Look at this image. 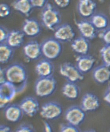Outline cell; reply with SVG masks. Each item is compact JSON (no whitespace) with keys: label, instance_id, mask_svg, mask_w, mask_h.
Listing matches in <instances>:
<instances>
[{"label":"cell","instance_id":"16","mask_svg":"<svg viewBox=\"0 0 110 132\" xmlns=\"http://www.w3.org/2000/svg\"><path fill=\"white\" fill-rule=\"evenodd\" d=\"M96 3L91 0H80L77 4V11L80 16L84 18H91L95 14Z\"/></svg>","mask_w":110,"mask_h":132},{"label":"cell","instance_id":"38","mask_svg":"<svg viewBox=\"0 0 110 132\" xmlns=\"http://www.w3.org/2000/svg\"><path fill=\"white\" fill-rule=\"evenodd\" d=\"M84 132H96L95 130H86V131H84Z\"/></svg>","mask_w":110,"mask_h":132},{"label":"cell","instance_id":"17","mask_svg":"<svg viewBox=\"0 0 110 132\" xmlns=\"http://www.w3.org/2000/svg\"><path fill=\"white\" fill-rule=\"evenodd\" d=\"M4 116L7 120L13 123L20 121L24 115L20 104H9L4 109Z\"/></svg>","mask_w":110,"mask_h":132},{"label":"cell","instance_id":"20","mask_svg":"<svg viewBox=\"0 0 110 132\" xmlns=\"http://www.w3.org/2000/svg\"><path fill=\"white\" fill-rule=\"evenodd\" d=\"M92 77L95 82L100 84H105L110 80V69L103 64L94 69Z\"/></svg>","mask_w":110,"mask_h":132},{"label":"cell","instance_id":"32","mask_svg":"<svg viewBox=\"0 0 110 132\" xmlns=\"http://www.w3.org/2000/svg\"><path fill=\"white\" fill-rule=\"evenodd\" d=\"M10 32L4 27H0V44L5 43Z\"/></svg>","mask_w":110,"mask_h":132},{"label":"cell","instance_id":"14","mask_svg":"<svg viewBox=\"0 0 110 132\" xmlns=\"http://www.w3.org/2000/svg\"><path fill=\"white\" fill-rule=\"evenodd\" d=\"M76 66L82 74H86L90 72L95 65V57L89 54L78 55L76 58Z\"/></svg>","mask_w":110,"mask_h":132},{"label":"cell","instance_id":"36","mask_svg":"<svg viewBox=\"0 0 110 132\" xmlns=\"http://www.w3.org/2000/svg\"><path fill=\"white\" fill-rule=\"evenodd\" d=\"M44 132H53L50 124L47 121H44L43 122Z\"/></svg>","mask_w":110,"mask_h":132},{"label":"cell","instance_id":"7","mask_svg":"<svg viewBox=\"0 0 110 132\" xmlns=\"http://www.w3.org/2000/svg\"><path fill=\"white\" fill-rule=\"evenodd\" d=\"M65 118L68 123L78 127L84 122L86 112L80 106L73 105L66 110Z\"/></svg>","mask_w":110,"mask_h":132},{"label":"cell","instance_id":"9","mask_svg":"<svg viewBox=\"0 0 110 132\" xmlns=\"http://www.w3.org/2000/svg\"><path fill=\"white\" fill-rule=\"evenodd\" d=\"M19 104L24 115L29 117L36 115L41 108L38 100L32 96L24 98Z\"/></svg>","mask_w":110,"mask_h":132},{"label":"cell","instance_id":"18","mask_svg":"<svg viewBox=\"0 0 110 132\" xmlns=\"http://www.w3.org/2000/svg\"><path fill=\"white\" fill-rule=\"evenodd\" d=\"M35 70L39 77H48L53 75L54 66L51 61L45 58L37 63Z\"/></svg>","mask_w":110,"mask_h":132},{"label":"cell","instance_id":"30","mask_svg":"<svg viewBox=\"0 0 110 132\" xmlns=\"http://www.w3.org/2000/svg\"><path fill=\"white\" fill-rule=\"evenodd\" d=\"M15 132H36L32 125L28 124L23 123L19 125Z\"/></svg>","mask_w":110,"mask_h":132},{"label":"cell","instance_id":"15","mask_svg":"<svg viewBox=\"0 0 110 132\" xmlns=\"http://www.w3.org/2000/svg\"><path fill=\"white\" fill-rule=\"evenodd\" d=\"M100 101L97 96L93 93H87L82 96L80 107L86 112L95 111L99 108Z\"/></svg>","mask_w":110,"mask_h":132},{"label":"cell","instance_id":"4","mask_svg":"<svg viewBox=\"0 0 110 132\" xmlns=\"http://www.w3.org/2000/svg\"><path fill=\"white\" fill-rule=\"evenodd\" d=\"M41 46L42 55L51 61L59 57L62 51L61 42L54 37L46 39L42 43Z\"/></svg>","mask_w":110,"mask_h":132},{"label":"cell","instance_id":"28","mask_svg":"<svg viewBox=\"0 0 110 132\" xmlns=\"http://www.w3.org/2000/svg\"><path fill=\"white\" fill-rule=\"evenodd\" d=\"M60 132H81L78 127L69 124H62L60 127Z\"/></svg>","mask_w":110,"mask_h":132},{"label":"cell","instance_id":"13","mask_svg":"<svg viewBox=\"0 0 110 132\" xmlns=\"http://www.w3.org/2000/svg\"><path fill=\"white\" fill-rule=\"evenodd\" d=\"M76 25L81 37L89 41L96 37L97 29L90 21L83 20L76 21Z\"/></svg>","mask_w":110,"mask_h":132},{"label":"cell","instance_id":"24","mask_svg":"<svg viewBox=\"0 0 110 132\" xmlns=\"http://www.w3.org/2000/svg\"><path fill=\"white\" fill-rule=\"evenodd\" d=\"M90 21L97 30H101V31L107 28L109 25L108 18L102 13L94 14L90 18Z\"/></svg>","mask_w":110,"mask_h":132},{"label":"cell","instance_id":"37","mask_svg":"<svg viewBox=\"0 0 110 132\" xmlns=\"http://www.w3.org/2000/svg\"><path fill=\"white\" fill-rule=\"evenodd\" d=\"M0 132H12V131L8 125L2 124L0 126Z\"/></svg>","mask_w":110,"mask_h":132},{"label":"cell","instance_id":"35","mask_svg":"<svg viewBox=\"0 0 110 132\" xmlns=\"http://www.w3.org/2000/svg\"><path fill=\"white\" fill-rule=\"evenodd\" d=\"M103 99L106 103L110 105V85L105 93L103 96Z\"/></svg>","mask_w":110,"mask_h":132},{"label":"cell","instance_id":"21","mask_svg":"<svg viewBox=\"0 0 110 132\" xmlns=\"http://www.w3.org/2000/svg\"><path fill=\"white\" fill-rule=\"evenodd\" d=\"M25 36L22 31L13 30L10 31L5 43L14 49L18 48L24 43Z\"/></svg>","mask_w":110,"mask_h":132},{"label":"cell","instance_id":"33","mask_svg":"<svg viewBox=\"0 0 110 132\" xmlns=\"http://www.w3.org/2000/svg\"><path fill=\"white\" fill-rule=\"evenodd\" d=\"M56 6L60 9H65L68 7L70 3L69 0H55L54 1Z\"/></svg>","mask_w":110,"mask_h":132},{"label":"cell","instance_id":"25","mask_svg":"<svg viewBox=\"0 0 110 132\" xmlns=\"http://www.w3.org/2000/svg\"><path fill=\"white\" fill-rule=\"evenodd\" d=\"M14 53V49L6 43L0 44V63L6 64L12 59Z\"/></svg>","mask_w":110,"mask_h":132},{"label":"cell","instance_id":"29","mask_svg":"<svg viewBox=\"0 0 110 132\" xmlns=\"http://www.w3.org/2000/svg\"><path fill=\"white\" fill-rule=\"evenodd\" d=\"M11 13V9L9 5L6 3L0 4V17L5 18L8 17Z\"/></svg>","mask_w":110,"mask_h":132},{"label":"cell","instance_id":"6","mask_svg":"<svg viewBox=\"0 0 110 132\" xmlns=\"http://www.w3.org/2000/svg\"><path fill=\"white\" fill-rule=\"evenodd\" d=\"M62 113V106L55 101L48 102L43 104L40 110L41 116L45 119L50 120L59 118Z\"/></svg>","mask_w":110,"mask_h":132},{"label":"cell","instance_id":"1","mask_svg":"<svg viewBox=\"0 0 110 132\" xmlns=\"http://www.w3.org/2000/svg\"><path fill=\"white\" fill-rule=\"evenodd\" d=\"M7 81L14 85L17 94L25 90L28 83V74L25 66L14 63L5 68Z\"/></svg>","mask_w":110,"mask_h":132},{"label":"cell","instance_id":"12","mask_svg":"<svg viewBox=\"0 0 110 132\" xmlns=\"http://www.w3.org/2000/svg\"><path fill=\"white\" fill-rule=\"evenodd\" d=\"M42 28L39 21L33 18L26 19L22 27V32L26 37L33 38L41 33Z\"/></svg>","mask_w":110,"mask_h":132},{"label":"cell","instance_id":"39","mask_svg":"<svg viewBox=\"0 0 110 132\" xmlns=\"http://www.w3.org/2000/svg\"></svg>","mask_w":110,"mask_h":132},{"label":"cell","instance_id":"11","mask_svg":"<svg viewBox=\"0 0 110 132\" xmlns=\"http://www.w3.org/2000/svg\"><path fill=\"white\" fill-rule=\"evenodd\" d=\"M76 37V33L71 25L68 23L60 25L54 31V37L61 43L72 41Z\"/></svg>","mask_w":110,"mask_h":132},{"label":"cell","instance_id":"34","mask_svg":"<svg viewBox=\"0 0 110 132\" xmlns=\"http://www.w3.org/2000/svg\"><path fill=\"white\" fill-rule=\"evenodd\" d=\"M8 81L6 78L5 68H0V84H4Z\"/></svg>","mask_w":110,"mask_h":132},{"label":"cell","instance_id":"5","mask_svg":"<svg viewBox=\"0 0 110 132\" xmlns=\"http://www.w3.org/2000/svg\"><path fill=\"white\" fill-rule=\"evenodd\" d=\"M59 72L69 82L77 83L84 79V75L80 72L76 65L69 62H65L60 65Z\"/></svg>","mask_w":110,"mask_h":132},{"label":"cell","instance_id":"8","mask_svg":"<svg viewBox=\"0 0 110 132\" xmlns=\"http://www.w3.org/2000/svg\"><path fill=\"white\" fill-rule=\"evenodd\" d=\"M17 94L15 87L7 81L0 84V108L4 109Z\"/></svg>","mask_w":110,"mask_h":132},{"label":"cell","instance_id":"22","mask_svg":"<svg viewBox=\"0 0 110 132\" xmlns=\"http://www.w3.org/2000/svg\"><path fill=\"white\" fill-rule=\"evenodd\" d=\"M80 92V89L76 83L67 81L62 87V94L65 97L69 100L78 98Z\"/></svg>","mask_w":110,"mask_h":132},{"label":"cell","instance_id":"23","mask_svg":"<svg viewBox=\"0 0 110 132\" xmlns=\"http://www.w3.org/2000/svg\"><path fill=\"white\" fill-rule=\"evenodd\" d=\"M12 6L15 10L27 17L30 15L34 9L30 0H17L12 3Z\"/></svg>","mask_w":110,"mask_h":132},{"label":"cell","instance_id":"19","mask_svg":"<svg viewBox=\"0 0 110 132\" xmlns=\"http://www.w3.org/2000/svg\"><path fill=\"white\" fill-rule=\"evenodd\" d=\"M71 47L73 51L78 55H85L88 54L90 45L89 40L81 36L72 41Z\"/></svg>","mask_w":110,"mask_h":132},{"label":"cell","instance_id":"2","mask_svg":"<svg viewBox=\"0 0 110 132\" xmlns=\"http://www.w3.org/2000/svg\"><path fill=\"white\" fill-rule=\"evenodd\" d=\"M41 19L43 25L45 28L54 32L60 26L62 20L59 11L49 3L43 9Z\"/></svg>","mask_w":110,"mask_h":132},{"label":"cell","instance_id":"26","mask_svg":"<svg viewBox=\"0 0 110 132\" xmlns=\"http://www.w3.org/2000/svg\"><path fill=\"white\" fill-rule=\"evenodd\" d=\"M103 64L110 68V45H105L100 50Z\"/></svg>","mask_w":110,"mask_h":132},{"label":"cell","instance_id":"10","mask_svg":"<svg viewBox=\"0 0 110 132\" xmlns=\"http://www.w3.org/2000/svg\"><path fill=\"white\" fill-rule=\"evenodd\" d=\"M26 59L29 61L36 60L42 55L41 44L36 40H32L26 44L23 49Z\"/></svg>","mask_w":110,"mask_h":132},{"label":"cell","instance_id":"27","mask_svg":"<svg viewBox=\"0 0 110 132\" xmlns=\"http://www.w3.org/2000/svg\"><path fill=\"white\" fill-rule=\"evenodd\" d=\"M98 36L105 45H110V26L101 31Z\"/></svg>","mask_w":110,"mask_h":132},{"label":"cell","instance_id":"31","mask_svg":"<svg viewBox=\"0 0 110 132\" xmlns=\"http://www.w3.org/2000/svg\"><path fill=\"white\" fill-rule=\"evenodd\" d=\"M30 2L33 8L42 9L48 3L46 0H30Z\"/></svg>","mask_w":110,"mask_h":132},{"label":"cell","instance_id":"3","mask_svg":"<svg viewBox=\"0 0 110 132\" xmlns=\"http://www.w3.org/2000/svg\"><path fill=\"white\" fill-rule=\"evenodd\" d=\"M57 82L53 76L39 77L34 86L35 93L38 97L46 98L53 95L57 89Z\"/></svg>","mask_w":110,"mask_h":132}]
</instances>
